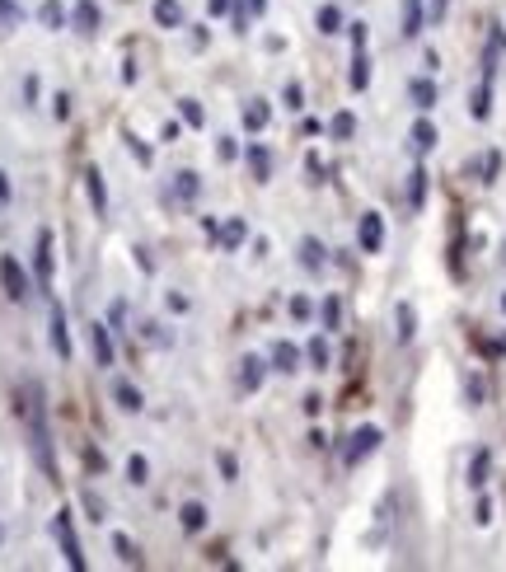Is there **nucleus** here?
<instances>
[{
    "instance_id": "obj_23",
    "label": "nucleus",
    "mask_w": 506,
    "mask_h": 572,
    "mask_svg": "<svg viewBox=\"0 0 506 572\" xmlns=\"http://www.w3.org/2000/svg\"><path fill=\"white\" fill-rule=\"evenodd\" d=\"M319 28H324V33H337V10H333V5L319 10Z\"/></svg>"
},
{
    "instance_id": "obj_17",
    "label": "nucleus",
    "mask_w": 506,
    "mask_h": 572,
    "mask_svg": "<svg viewBox=\"0 0 506 572\" xmlns=\"http://www.w3.org/2000/svg\"><path fill=\"white\" fill-rule=\"evenodd\" d=\"M352 441H357V446L347 450V460H361V450H371L375 441H380V432H357V437H352Z\"/></svg>"
},
{
    "instance_id": "obj_22",
    "label": "nucleus",
    "mask_w": 506,
    "mask_h": 572,
    "mask_svg": "<svg viewBox=\"0 0 506 572\" xmlns=\"http://www.w3.org/2000/svg\"><path fill=\"white\" fill-rule=\"evenodd\" d=\"M248 165L258 169V179L268 174V150H258V146H248Z\"/></svg>"
},
{
    "instance_id": "obj_5",
    "label": "nucleus",
    "mask_w": 506,
    "mask_h": 572,
    "mask_svg": "<svg viewBox=\"0 0 506 572\" xmlns=\"http://www.w3.org/2000/svg\"><path fill=\"white\" fill-rule=\"evenodd\" d=\"M52 348L61 361H70V333H66V310L61 305H52Z\"/></svg>"
},
{
    "instance_id": "obj_9",
    "label": "nucleus",
    "mask_w": 506,
    "mask_h": 572,
    "mask_svg": "<svg viewBox=\"0 0 506 572\" xmlns=\"http://www.w3.org/2000/svg\"><path fill=\"white\" fill-rule=\"evenodd\" d=\"M85 183H90V202H94V212H108V192H103V179H99V169H90L85 174Z\"/></svg>"
},
{
    "instance_id": "obj_29",
    "label": "nucleus",
    "mask_w": 506,
    "mask_h": 572,
    "mask_svg": "<svg viewBox=\"0 0 506 572\" xmlns=\"http://www.w3.org/2000/svg\"><path fill=\"white\" fill-rule=\"evenodd\" d=\"M305 263H310V268H319V244H315V239H305Z\"/></svg>"
},
{
    "instance_id": "obj_20",
    "label": "nucleus",
    "mask_w": 506,
    "mask_h": 572,
    "mask_svg": "<svg viewBox=\"0 0 506 572\" xmlns=\"http://www.w3.org/2000/svg\"><path fill=\"white\" fill-rule=\"evenodd\" d=\"M244 123L253 127V132H258V127H268V108H263V103H253V108L244 113Z\"/></svg>"
},
{
    "instance_id": "obj_15",
    "label": "nucleus",
    "mask_w": 506,
    "mask_h": 572,
    "mask_svg": "<svg viewBox=\"0 0 506 572\" xmlns=\"http://www.w3.org/2000/svg\"><path fill=\"white\" fill-rule=\"evenodd\" d=\"M112 549H117V558H122V563H132V568L141 563V553H136V544L127 535H112Z\"/></svg>"
},
{
    "instance_id": "obj_30",
    "label": "nucleus",
    "mask_w": 506,
    "mask_h": 572,
    "mask_svg": "<svg viewBox=\"0 0 506 572\" xmlns=\"http://www.w3.org/2000/svg\"><path fill=\"white\" fill-rule=\"evenodd\" d=\"M333 132H337V136H347V132H352V118H347V113H342V118H333Z\"/></svg>"
},
{
    "instance_id": "obj_8",
    "label": "nucleus",
    "mask_w": 506,
    "mask_h": 572,
    "mask_svg": "<svg viewBox=\"0 0 506 572\" xmlns=\"http://www.w3.org/2000/svg\"><path fill=\"white\" fill-rule=\"evenodd\" d=\"M155 19H159V28H179V24H183V5H179V0H155Z\"/></svg>"
},
{
    "instance_id": "obj_26",
    "label": "nucleus",
    "mask_w": 506,
    "mask_h": 572,
    "mask_svg": "<svg viewBox=\"0 0 506 572\" xmlns=\"http://www.w3.org/2000/svg\"><path fill=\"white\" fill-rule=\"evenodd\" d=\"M413 94H417V103H422V108H431V85H427V80H417Z\"/></svg>"
},
{
    "instance_id": "obj_13",
    "label": "nucleus",
    "mask_w": 506,
    "mask_h": 572,
    "mask_svg": "<svg viewBox=\"0 0 506 572\" xmlns=\"http://www.w3.org/2000/svg\"><path fill=\"white\" fill-rule=\"evenodd\" d=\"M179 516H183V530H202V526H206V506H202V502H188Z\"/></svg>"
},
{
    "instance_id": "obj_18",
    "label": "nucleus",
    "mask_w": 506,
    "mask_h": 572,
    "mask_svg": "<svg viewBox=\"0 0 506 572\" xmlns=\"http://www.w3.org/2000/svg\"><path fill=\"white\" fill-rule=\"evenodd\" d=\"M239 239H244V221H230V225L221 230V244H225V249H235Z\"/></svg>"
},
{
    "instance_id": "obj_27",
    "label": "nucleus",
    "mask_w": 506,
    "mask_h": 572,
    "mask_svg": "<svg viewBox=\"0 0 506 572\" xmlns=\"http://www.w3.org/2000/svg\"><path fill=\"white\" fill-rule=\"evenodd\" d=\"M127 474H132V483H146V460H141V455H136V460L127 464Z\"/></svg>"
},
{
    "instance_id": "obj_6",
    "label": "nucleus",
    "mask_w": 506,
    "mask_h": 572,
    "mask_svg": "<svg viewBox=\"0 0 506 572\" xmlns=\"http://www.w3.org/2000/svg\"><path fill=\"white\" fill-rule=\"evenodd\" d=\"M99 24H103L99 5H94V0H75V28H80V33H85V38L99 33Z\"/></svg>"
},
{
    "instance_id": "obj_19",
    "label": "nucleus",
    "mask_w": 506,
    "mask_h": 572,
    "mask_svg": "<svg viewBox=\"0 0 506 572\" xmlns=\"http://www.w3.org/2000/svg\"><path fill=\"white\" fill-rule=\"evenodd\" d=\"M258 380H263V361L248 357V361H244V385H253V390H258Z\"/></svg>"
},
{
    "instance_id": "obj_25",
    "label": "nucleus",
    "mask_w": 506,
    "mask_h": 572,
    "mask_svg": "<svg viewBox=\"0 0 506 572\" xmlns=\"http://www.w3.org/2000/svg\"><path fill=\"white\" fill-rule=\"evenodd\" d=\"M179 108H183V118H188L192 127H202V108H197V103H192V99H183Z\"/></svg>"
},
{
    "instance_id": "obj_1",
    "label": "nucleus",
    "mask_w": 506,
    "mask_h": 572,
    "mask_svg": "<svg viewBox=\"0 0 506 572\" xmlns=\"http://www.w3.org/2000/svg\"><path fill=\"white\" fill-rule=\"evenodd\" d=\"M23 417H28V441H33L38 469L47 479H56V455H52V432H47V408H43V385H28V404H23Z\"/></svg>"
},
{
    "instance_id": "obj_2",
    "label": "nucleus",
    "mask_w": 506,
    "mask_h": 572,
    "mask_svg": "<svg viewBox=\"0 0 506 572\" xmlns=\"http://www.w3.org/2000/svg\"><path fill=\"white\" fill-rule=\"evenodd\" d=\"M0 281H5V296H10V301H28V291H33V281H28V272L19 268L14 254L0 259Z\"/></svg>"
},
{
    "instance_id": "obj_14",
    "label": "nucleus",
    "mask_w": 506,
    "mask_h": 572,
    "mask_svg": "<svg viewBox=\"0 0 506 572\" xmlns=\"http://www.w3.org/2000/svg\"><path fill=\"white\" fill-rule=\"evenodd\" d=\"M380 235H384V230H380V216H366V221H361V244H366V249H380Z\"/></svg>"
},
{
    "instance_id": "obj_28",
    "label": "nucleus",
    "mask_w": 506,
    "mask_h": 572,
    "mask_svg": "<svg viewBox=\"0 0 506 572\" xmlns=\"http://www.w3.org/2000/svg\"><path fill=\"white\" fill-rule=\"evenodd\" d=\"M310 357H315L319 366H324V361H328V343H324V338H315V343H310Z\"/></svg>"
},
{
    "instance_id": "obj_10",
    "label": "nucleus",
    "mask_w": 506,
    "mask_h": 572,
    "mask_svg": "<svg viewBox=\"0 0 506 572\" xmlns=\"http://www.w3.org/2000/svg\"><path fill=\"white\" fill-rule=\"evenodd\" d=\"M112 399H117V404H122L127 413H136V408H141V394H136V385H127V380H117V385H112Z\"/></svg>"
},
{
    "instance_id": "obj_31",
    "label": "nucleus",
    "mask_w": 506,
    "mask_h": 572,
    "mask_svg": "<svg viewBox=\"0 0 506 572\" xmlns=\"http://www.w3.org/2000/svg\"><path fill=\"white\" fill-rule=\"evenodd\" d=\"M206 5H211V14H225V10H230V0H206Z\"/></svg>"
},
{
    "instance_id": "obj_4",
    "label": "nucleus",
    "mask_w": 506,
    "mask_h": 572,
    "mask_svg": "<svg viewBox=\"0 0 506 572\" xmlns=\"http://www.w3.org/2000/svg\"><path fill=\"white\" fill-rule=\"evenodd\" d=\"M33 268H38V291H47V286H52V230H38Z\"/></svg>"
},
{
    "instance_id": "obj_24",
    "label": "nucleus",
    "mask_w": 506,
    "mask_h": 572,
    "mask_svg": "<svg viewBox=\"0 0 506 572\" xmlns=\"http://www.w3.org/2000/svg\"><path fill=\"white\" fill-rule=\"evenodd\" d=\"M179 197H197V174H179Z\"/></svg>"
},
{
    "instance_id": "obj_16",
    "label": "nucleus",
    "mask_w": 506,
    "mask_h": 572,
    "mask_svg": "<svg viewBox=\"0 0 506 572\" xmlns=\"http://www.w3.org/2000/svg\"><path fill=\"white\" fill-rule=\"evenodd\" d=\"M43 24H47V28H61V24H66V10H61V0H47V5H43Z\"/></svg>"
},
{
    "instance_id": "obj_21",
    "label": "nucleus",
    "mask_w": 506,
    "mask_h": 572,
    "mask_svg": "<svg viewBox=\"0 0 506 572\" xmlns=\"http://www.w3.org/2000/svg\"><path fill=\"white\" fill-rule=\"evenodd\" d=\"M404 33L408 38L417 33V0H408V5H404Z\"/></svg>"
},
{
    "instance_id": "obj_11",
    "label": "nucleus",
    "mask_w": 506,
    "mask_h": 572,
    "mask_svg": "<svg viewBox=\"0 0 506 572\" xmlns=\"http://www.w3.org/2000/svg\"><path fill=\"white\" fill-rule=\"evenodd\" d=\"M272 361H277V370H295L300 366V352H295L291 343H277V348H272Z\"/></svg>"
},
{
    "instance_id": "obj_7",
    "label": "nucleus",
    "mask_w": 506,
    "mask_h": 572,
    "mask_svg": "<svg viewBox=\"0 0 506 572\" xmlns=\"http://www.w3.org/2000/svg\"><path fill=\"white\" fill-rule=\"evenodd\" d=\"M90 348H94V361H99V366H112V333L103 324L90 328Z\"/></svg>"
},
{
    "instance_id": "obj_12",
    "label": "nucleus",
    "mask_w": 506,
    "mask_h": 572,
    "mask_svg": "<svg viewBox=\"0 0 506 572\" xmlns=\"http://www.w3.org/2000/svg\"><path fill=\"white\" fill-rule=\"evenodd\" d=\"M23 24V10L14 5V0H0V33H10V28H19Z\"/></svg>"
},
{
    "instance_id": "obj_32",
    "label": "nucleus",
    "mask_w": 506,
    "mask_h": 572,
    "mask_svg": "<svg viewBox=\"0 0 506 572\" xmlns=\"http://www.w3.org/2000/svg\"><path fill=\"white\" fill-rule=\"evenodd\" d=\"M5 197H10V183H5V174H0V202H5Z\"/></svg>"
},
{
    "instance_id": "obj_3",
    "label": "nucleus",
    "mask_w": 506,
    "mask_h": 572,
    "mask_svg": "<svg viewBox=\"0 0 506 572\" xmlns=\"http://www.w3.org/2000/svg\"><path fill=\"white\" fill-rule=\"evenodd\" d=\"M52 530H56V539H61V553H66V563H70L75 572H85V553H80V539H75V526H70V511H56Z\"/></svg>"
}]
</instances>
